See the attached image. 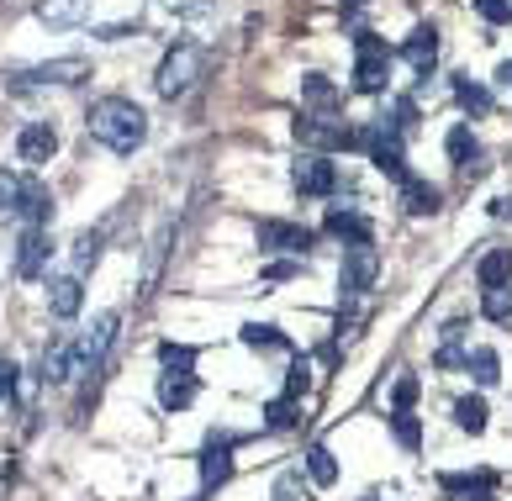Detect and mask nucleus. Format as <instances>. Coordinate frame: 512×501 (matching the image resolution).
Returning <instances> with one entry per match:
<instances>
[{"label": "nucleus", "instance_id": "nucleus-6", "mask_svg": "<svg viewBox=\"0 0 512 501\" xmlns=\"http://www.w3.org/2000/svg\"><path fill=\"white\" fill-rule=\"evenodd\" d=\"M291 180H296L301 196H333V190H338V169H333L328 153H301L296 169H291Z\"/></svg>", "mask_w": 512, "mask_h": 501}, {"label": "nucleus", "instance_id": "nucleus-32", "mask_svg": "<svg viewBox=\"0 0 512 501\" xmlns=\"http://www.w3.org/2000/svg\"><path fill=\"white\" fill-rule=\"evenodd\" d=\"M391 433H396V443H402V449H417V443H423V428H417L412 412H396V417H391Z\"/></svg>", "mask_w": 512, "mask_h": 501}, {"label": "nucleus", "instance_id": "nucleus-43", "mask_svg": "<svg viewBox=\"0 0 512 501\" xmlns=\"http://www.w3.org/2000/svg\"><path fill=\"white\" fill-rule=\"evenodd\" d=\"M344 6H359V0H344Z\"/></svg>", "mask_w": 512, "mask_h": 501}, {"label": "nucleus", "instance_id": "nucleus-5", "mask_svg": "<svg viewBox=\"0 0 512 501\" xmlns=\"http://www.w3.org/2000/svg\"><path fill=\"white\" fill-rule=\"evenodd\" d=\"M375 275H381V254H375V243H354L344 248V269H338V291L344 296H365Z\"/></svg>", "mask_w": 512, "mask_h": 501}, {"label": "nucleus", "instance_id": "nucleus-2", "mask_svg": "<svg viewBox=\"0 0 512 501\" xmlns=\"http://www.w3.org/2000/svg\"><path fill=\"white\" fill-rule=\"evenodd\" d=\"M206 74V48H196V43H175L164 53V64H159V95L164 101H175V95H185V90H196V80Z\"/></svg>", "mask_w": 512, "mask_h": 501}, {"label": "nucleus", "instance_id": "nucleus-35", "mask_svg": "<svg viewBox=\"0 0 512 501\" xmlns=\"http://www.w3.org/2000/svg\"><path fill=\"white\" fill-rule=\"evenodd\" d=\"M96 254H101V233H80V238H74V275H80L85 264H96Z\"/></svg>", "mask_w": 512, "mask_h": 501}, {"label": "nucleus", "instance_id": "nucleus-11", "mask_svg": "<svg viewBox=\"0 0 512 501\" xmlns=\"http://www.w3.org/2000/svg\"><path fill=\"white\" fill-rule=\"evenodd\" d=\"M53 153H59V132H53L48 122L22 127V138H16V159H22V164H48Z\"/></svg>", "mask_w": 512, "mask_h": 501}, {"label": "nucleus", "instance_id": "nucleus-13", "mask_svg": "<svg viewBox=\"0 0 512 501\" xmlns=\"http://www.w3.org/2000/svg\"><path fill=\"white\" fill-rule=\"evenodd\" d=\"M402 59H407L417 74H428L433 64H439V32H433V27H412L407 43H402Z\"/></svg>", "mask_w": 512, "mask_h": 501}, {"label": "nucleus", "instance_id": "nucleus-36", "mask_svg": "<svg viewBox=\"0 0 512 501\" xmlns=\"http://www.w3.org/2000/svg\"><path fill=\"white\" fill-rule=\"evenodd\" d=\"M476 11L491 27H512V0H476Z\"/></svg>", "mask_w": 512, "mask_h": 501}, {"label": "nucleus", "instance_id": "nucleus-22", "mask_svg": "<svg viewBox=\"0 0 512 501\" xmlns=\"http://www.w3.org/2000/svg\"><path fill=\"white\" fill-rule=\"evenodd\" d=\"M375 127H381L386 138H407V132L417 127V106H412L407 95H402V101H391V111H386V117L375 122Z\"/></svg>", "mask_w": 512, "mask_h": 501}, {"label": "nucleus", "instance_id": "nucleus-18", "mask_svg": "<svg viewBox=\"0 0 512 501\" xmlns=\"http://www.w3.org/2000/svg\"><path fill=\"white\" fill-rule=\"evenodd\" d=\"M159 401H164L169 412L191 407V401H196V375H191V370H169V375L159 380Z\"/></svg>", "mask_w": 512, "mask_h": 501}, {"label": "nucleus", "instance_id": "nucleus-19", "mask_svg": "<svg viewBox=\"0 0 512 501\" xmlns=\"http://www.w3.org/2000/svg\"><path fill=\"white\" fill-rule=\"evenodd\" d=\"M439 185H428V180H407L402 185V206H407V217H433L439 211Z\"/></svg>", "mask_w": 512, "mask_h": 501}, {"label": "nucleus", "instance_id": "nucleus-16", "mask_svg": "<svg viewBox=\"0 0 512 501\" xmlns=\"http://www.w3.org/2000/svg\"><path fill=\"white\" fill-rule=\"evenodd\" d=\"M227 475H233V443H227V438H212V443L201 449V486L212 491V486H222Z\"/></svg>", "mask_w": 512, "mask_h": 501}, {"label": "nucleus", "instance_id": "nucleus-3", "mask_svg": "<svg viewBox=\"0 0 512 501\" xmlns=\"http://www.w3.org/2000/svg\"><path fill=\"white\" fill-rule=\"evenodd\" d=\"M354 48H359L354 90H359V95H381V90L391 85V48H386L375 32H354Z\"/></svg>", "mask_w": 512, "mask_h": 501}, {"label": "nucleus", "instance_id": "nucleus-7", "mask_svg": "<svg viewBox=\"0 0 512 501\" xmlns=\"http://www.w3.org/2000/svg\"><path fill=\"white\" fill-rule=\"evenodd\" d=\"M296 143L307 153H333V148H349V132L344 122H328V117H296Z\"/></svg>", "mask_w": 512, "mask_h": 501}, {"label": "nucleus", "instance_id": "nucleus-4", "mask_svg": "<svg viewBox=\"0 0 512 501\" xmlns=\"http://www.w3.org/2000/svg\"><path fill=\"white\" fill-rule=\"evenodd\" d=\"M117 322H122L117 312H101L80 338H74V380H80V375H96L101 364H106V349L117 343Z\"/></svg>", "mask_w": 512, "mask_h": 501}, {"label": "nucleus", "instance_id": "nucleus-14", "mask_svg": "<svg viewBox=\"0 0 512 501\" xmlns=\"http://www.w3.org/2000/svg\"><path fill=\"white\" fill-rule=\"evenodd\" d=\"M80 301H85V285L80 275H59V280H48V312L53 317H80Z\"/></svg>", "mask_w": 512, "mask_h": 501}, {"label": "nucleus", "instance_id": "nucleus-12", "mask_svg": "<svg viewBox=\"0 0 512 501\" xmlns=\"http://www.w3.org/2000/svg\"><path fill=\"white\" fill-rule=\"evenodd\" d=\"M48 211H53V196H48V185L27 175L22 180V196H16V217H22L27 227H48Z\"/></svg>", "mask_w": 512, "mask_h": 501}, {"label": "nucleus", "instance_id": "nucleus-9", "mask_svg": "<svg viewBox=\"0 0 512 501\" xmlns=\"http://www.w3.org/2000/svg\"><path fill=\"white\" fill-rule=\"evenodd\" d=\"M48 254H53L48 227H27L22 243H16V275H22V280H37V275L48 269Z\"/></svg>", "mask_w": 512, "mask_h": 501}, {"label": "nucleus", "instance_id": "nucleus-41", "mask_svg": "<svg viewBox=\"0 0 512 501\" xmlns=\"http://www.w3.org/2000/svg\"><path fill=\"white\" fill-rule=\"evenodd\" d=\"M491 217L507 222V217H512V196H497V201H491Z\"/></svg>", "mask_w": 512, "mask_h": 501}, {"label": "nucleus", "instance_id": "nucleus-39", "mask_svg": "<svg viewBox=\"0 0 512 501\" xmlns=\"http://www.w3.org/2000/svg\"><path fill=\"white\" fill-rule=\"evenodd\" d=\"M307 385H312V364H307V359H296V364H291V375H286V396L296 401L301 391H307Z\"/></svg>", "mask_w": 512, "mask_h": 501}, {"label": "nucleus", "instance_id": "nucleus-38", "mask_svg": "<svg viewBox=\"0 0 512 501\" xmlns=\"http://www.w3.org/2000/svg\"><path fill=\"white\" fill-rule=\"evenodd\" d=\"M16 196H22V180H16L11 169H0V217L16 211Z\"/></svg>", "mask_w": 512, "mask_h": 501}, {"label": "nucleus", "instance_id": "nucleus-20", "mask_svg": "<svg viewBox=\"0 0 512 501\" xmlns=\"http://www.w3.org/2000/svg\"><path fill=\"white\" fill-rule=\"evenodd\" d=\"M476 280H481V291H491V285H512V248H491V254L476 264Z\"/></svg>", "mask_w": 512, "mask_h": 501}, {"label": "nucleus", "instance_id": "nucleus-1", "mask_svg": "<svg viewBox=\"0 0 512 501\" xmlns=\"http://www.w3.org/2000/svg\"><path fill=\"white\" fill-rule=\"evenodd\" d=\"M90 138L106 143L111 153H132V148H143L148 138V117H143V106L138 101H127V95H106V101L90 106Z\"/></svg>", "mask_w": 512, "mask_h": 501}, {"label": "nucleus", "instance_id": "nucleus-28", "mask_svg": "<svg viewBox=\"0 0 512 501\" xmlns=\"http://www.w3.org/2000/svg\"><path fill=\"white\" fill-rule=\"evenodd\" d=\"M454 101H460L470 117H486V111H491V90L476 85V80H454Z\"/></svg>", "mask_w": 512, "mask_h": 501}, {"label": "nucleus", "instance_id": "nucleus-34", "mask_svg": "<svg viewBox=\"0 0 512 501\" xmlns=\"http://www.w3.org/2000/svg\"><path fill=\"white\" fill-rule=\"evenodd\" d=\"M264 422H270V428H296V401L291 396H275L270 407H264Z\"/></svg>", "mask_w": 512, "mask_h": 501}, {"label": "nucleus", "instance_id": "nucleus-25", "mask_svg": "<svg viewBox=\"0 0 512 501\" xmlns=\"http://www.w3.org/2000/svg\"><path fill=\"white\" fill-rule=\"evenodd\" d=\"M470 375H476V385H497L502 380V354L497 349H470Z\"/></svg>", "mask_w": 512, "mask_h": 501}, {"label": "nucleus", "instance_id": "nucleus-40", "mask_svg": "<svg viewBox=\"0 0 512 501\" xmlns=\"http://www.w3.org/2000/svg\"><path fill=\"white\" fill-rule=\"evenodd\" d=\"M291 275H296V264H291V259H280V264L264 269V280H291Z\"/></svg>", "mask_w": 512, "mask_h": 501}, {"label": "nucleus", "instance_id": "nucleus-23", "mask_svg": "<svg viewBox=\"0 0 512 501\" xmlns=\"http://www.w3.org/2000/svg\"><path fill=\"white\" fill-rule=\"evenodd\" d=\"M307 475L317 480L322 491L338 486V459H333V449H322V443H312V449H307Z\"/></svg>", "mask_w": 512, "mask_h": 501}, {"label": "nucleus", "instance_id": "nucleus-8", "mask_svg": "<svg viewBox=\"0 0 512 501\" xmlns=\"http://www.w3.org/2000/svg\"><path fill=\"white\" fill-rule=\"evenodd\" d=\"M259 248H264V254H301V248H312V233H307V227H296V222L264 217L259 222Z\"/></svg>", "mask_w": 512, "mask_h": 501}, {"label": "nucleus", "instance_id": "nucleus-10", "mask_svg": "<svg viewBox=\"0 0 512 501\" xmlns=\"http://www.w3.org/2000/svg\"><path fill=\"white\" fill-rule=\"evenodd\" d=\"M90 64L85 59H53V64H37V69H22L16 74V85L32 90V85H74V80H85Z\"/></svg>", "mask_w": 512, "mask_h": 501}, {"label": "nucleus", "instance_id": "nucleus-30", "mask_svg": "<svg viewBox=\"0 0 512 501\" xmlns=\"http://www.w3.org/2000/svg\"><path fill=\"white\" fill-rule=\"evenodd\" d=\"M301 101L307 106H317V111H328L333 101H338V90L322 80V74H307V80H301Z\"/></svg>", "mask_w": 512, "mask_h": 501}, {"label": "nucleus", "instance_id": "nucleus-31", "mask_svg": "<svg viewBox=\"0 0 512 501\" xmlns=\"http://www.w3.org/2000/svg\"><path fill=\"white\" fill-rule=\"evenodd\" d=\"M243 343H249V349H280V327H270V322H249L243 327Z\"/></svg>", "mask_w": 512, "mask_h": 501}, {"label": "nucleus", "instance_id": "nucleus-27", "mask_svg": "<svg viewBox=\"0 0 512 501\" xmlns=\"http://www.w3.org/2000/svg\"><path fill=\"white\" fill-rule=\"evenodd\" d=\"M481 317L486 322H512V285H491V291H481Z\"/></svg>", "mask_w": 512, "mask_h": 501}, {"label": "nucleus", "instance_id": "nucleus-17", "mask_svg": "<svg viewBox=\"0 0 512 501\" xmlns=\"http://www.w3.org/2000/svg\"><path fill=\"white\" fill-rule=\"evenodd\" d=\"M328 233H333V238H344V243L354 248V243H370V238H375V227H370V217H359V211L344 206V211H328Z\"/></svg>", "mask_w": 512, "mask_h": 501}, {"label": "nucleus", "instance_id": "nucleus-24", "mask_svg": "<svg viewBox=\"0 0 512 501\" xmlns=\"http://www.w3.org/2000/svg\"><path fill=\"white\" fill-rule=\"evenodd\" d=\"M444 148H449V164H470V159H481V143H476V132L470 127H449V138H444Z\"/></svg>", "mask_w": 512, "mask_h": 501}, {"label": "nucleus", "instance_id": "nucleus-29", "mask_svg": "<svg viewBox=\"0 0 512 501\" xmlns=\"http://www.w3.org/2000/svg\"><path fill=\"white\" fill-rule=\"evenodd\" d=\"M80 11H85V0H43V6H37V16H43V22H53V27L80 22Z\"/></svg>", "mask_w": 512, "mask_h": 501}, {"label": "nucleus", "instance_id": "nucleus-15", "mask_svg": "<svg viewBox=\"0 0 512 501\" xmlns=\"http://www.w3.org/2000/svg\"><path fill=\"white\" fill-rule=\"evenodd\" d=\"M370 164L381 169L386 180H396V185H407V180H412V175H407V153H402V138H386V132H381V138H375V148H370Z\"/></svg>", "mask_w": 512, "mask_h": 501}, {"label": "nucleus", "instance_id": "nucleus-33", "mask_svg": "<svg viewBox=\"0 0 512 501\" xmlns=\"http://www.w3.org/2000/svg\"><path fill=\"white\" fill-rule=\"evenodd\" d=\"M159 359H164V370H191L196 349H191V343H159Z\"/></svg>", "mask_w": 512, "mask_h": 501}, {"label": "nucleus", "instance_id": "nucleus-42", "mask_svg": "<svg viewBox=\"0 0 512 501\" xmlns=\"http://www.w3.org/2000/svg\"><path fill=\"white\" fill-rule=\"evenodd\" d=\"M497 80H502V85H512V59H507V64L497 69Z\"/></svg>", "mask_w": 512, "mask_h": 501}, {"label": "nucleus", "instance_id": "nucleus-26", "mask_svg": "<svg viewBox=\"0 0 512 501\" xmlns=\"http://www.w3.org/2000/svg\"><path fill=\"white\" fill-rule=\"evenodd\" d=\"M454 422H460L470 438L486 433V401L481 396H460V401H454Z\"/></svg>", "mask_w": 512, "mask_h": 501}, {"label": "nucleus", "instance_id": "nucleus-21", "mask_svg": "<svg viewBox=\"0 0 512 501\" xmlns=\"http://www.w3.org/2000/svg\"><path fill=\"white\" fill-rule=\"evenodd\" d=\"M43 380H53V385L74 380V338H59V343L43 354Z\"/></svg>", "mask_w": 512, "mask_h": 501}, {"label": "nucleus", "instance_id": "nucleus-37", "mask_svg": "<svg viewBox=\"0 0 512 501\" xmlns=\"http://www.w3.org/2000/svg\"><path fill=\"white\" fill-rule=\"evenodd\" d=\"M417 391H423V385H417V375H402L391 385V401H396V412H407L412 401H417Z\"/></svg>", "mask_w": 512, "mask_h": 501}]
</instances>
